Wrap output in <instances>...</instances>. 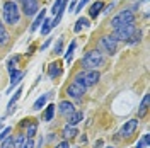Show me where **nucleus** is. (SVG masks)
<instances>
[{"instance_id":"1","label":"nucleus","mask_w":150,"mask_h":148,"mask_svg":"<svg viewBox=\"0 0 150 148\" xmlns=\"http://www.w3.org/2000/svg\"><path fill=\"white\" fill-rule=\"evenodd\" d=\"M2 16H4V20L9 24V26H16L19 22V17H21V12H19V5L16 2H5L4 7H2Z\"/></svg>"},{"instance_id":"2","label":"nucleus","mask_w":150,"mask_h":148,"mask_svg":"<svg viewBox=\"0 0 150 148\" xmlns=\"http://www.w3.org/2000/svg\"><path fill=\"white\" fill-rule=\"evenodd\" d=\"M103 63H104V56L99 49L89 51V53L84 56V60H82V66H84L85 70H97Z\"/></svg>"},{"instance_id":"3","label":"nucleus","mask_w":150,"mask_h":148,"mask_svg":"<svg viewBox=\"0 0 150 148\" xmlns=\"http://www.w3.org/2000/svg\"><path fill=\"white\" fill-rule=\"evenodd\" d=\"M137 31V27H135V22H130V24H123V26H120V27L114 29V32H112V37L116 39V41H128V37L133 34Z\"/></svg>"},{"instance_id":"4","label":"nucleus","mask_w":150,"mask_h":148,"mask_svg":"<svg viewBox=\"0 0 150 148\" xmlns=\"http://www.w3.org/2000/svg\"><path fill=\"white\" fill-rule=\"evenodd\" d=\"M130 22H135V14L131 10H123L116 17L111 19V27L116 29L120 26H123V24H130Z\"/></svg>"},{"instance_id":"5","label":"nucleus","mask_w":150,"mask_h":148,"mask_svg":"<svg viewBox=\"0 0 150 148\" xmlns=\"http://www.w3.org/2000/svg\"><path fill=\"white\" fill-rule=\"evenodd\" d=\"M101 48L108 55L112 56V55H116V51H118V41L112 36H104V37H101Z\"/></svg>"},{"instance_id":"6","label":"nucleus","mask_w":150,"mask_h":148,"mask_svg":"<svg viewBox=\"0 0 150 148\" xmlns=\"http://www.w3.org/2000/svg\"><path fill=\"white\" fill-rule=\"evenodd\" d=\"M137 128H138V119L126 121L121 126V130H120V136H121V138H130L131 135H135Z\"/></svg>"},{"instance_id":"7","label":"nucleus","mask_w":150,"mask_h":148,"mask_svg":"<svg viewBox=\"0 0 150 148\" xmlns=\"http://www.w3.org/2000/svg\"><path fill=\"white\" fill-rule=\"evenodd\" d=\"M38 7H39L38 0H22V12H24L28 17H31V16L36 14Z\"/></svg>"},{"instance_id":"8","label":"nucleus","mask_w":150,"mask_h":148,"mask_svg":"<svg viewBox=\"0 0 150 148\" xmlns=\"http://www.w3.org/2000/svg\"><path fill=\"white\" fill-rule=\"evenodd\" d=\"M99 78H101L99 70H87L84 73V80H85V85L87 87H94L96 83L99 82Z\"/></svg>"},{"instance_id":"9","label":"nucleus","mask_w":150,"mask_h":148,"mask_svg":"<svg viewBox=\"0 0 150 148\" xmlns=\"http://www.w3.org/2000/svg\"><path fill=\"white\" fill-rule=\"evenodd\" d=\"M84 94H85L84 90H82L80 87H77V85H75L74 82H72L70 85H68V87H67V95H68L70 99H75V101H80Z\"/></svg>"},{"instance_id":"10","label":"nucleus","mask_w":150,"mask_h":148,"mask_svg":"<svg viewBox=\"0 0 150 148\" xmlns=\"http://www.w3.org/2000/svg\"><path fill=\"white\" fill-rule=\"evenodd\" d=\"M74 104L70 101H62L60 104H58V112L62 114V116H65V118H68L72 112H74Z\"/></svg>"},{"instance_id":"11","label":"nucleus","mask_w":150,"mask_h":148,"mask_svg":"<svg viewBox=\"0 0 150 148\" xmlns=\"http://www.w3.org/2000/svg\"><path fill=\"white\" fill-rule=\"evenodd\" d=\"M22 77H24V72H21V70H10V87H9V92L17 85V83H21V80H22Z\"/></svg>"},{"instance_id":"12","label":"nucleus","mask_w":150,"mask_h":148,"mask_svg":"<svg viewBox=\"0 0 150 148\" xmlns=\"http://www.w3.org/2000/svg\"><path fill=\"white\" fill-rule=\"evenodd\" d=\"M67 2L68 0H56L55 4H53V9H51V14L55 16V17H62V14H63V10H65L67 7Z\"/></svg>"},{"instance_id":"13","label":"nucleus","mask_w":150,"mask_h":148,"mask_svg":"<svg viewBox=\"0 0 150 148\" xmlns=\"http://www.w3.org/2000/svg\"><path fill=\"white\" fill-rule=\"evenodd\" d=\"M103 9H104V2H101V0L94 2L92 5H91V9H89V16H91V19H96L101 12H103Z\"/></svg>"},{"instance_id":"14","label":"nucleus","mask_w":150,"mask_h":148,"mask_svg":"<svg viewBox=\"0 0 150 148\" xmlns=\"http://www.w3.org/2000/svg\"><path fill=\"white\" fill-rule=\"evenodd\" d=\"M80 121H84V112L74 111L70 116H68V126H75V124H79Z\"/></svg>"},{"instance_id":"15","label":"nucleus","mask_w":150,"mask_h":148,"mask_svg":"<svg viewBox=\"0 0 150 148\" xmlns=\"http://www.w3.org/2000/svg\"><path fill=\"white\" fill-rule=\"evenodd\" d=\"M147 111H149V95H143V99H142V104L140 107H138V118H145L147 116Z\"/></svg>"},{"instance_id":"16","label":"nucleus","mask_w":150,"mask_h":148,"mask_svg":"<svg viewBox=\"0 0 150 148\" xmlns=\"http://www.w3.org/2000/svg\"><path fill=\"white\" fill-rule=\"evenodd\" d=\"M75 135H79V131H77V128H75V126H68V124H67L65 128H63V131H62V136H63L65 140L74 138Z\"/></svg>"},{"instance_id":"17","label":"nucleus","mask_w":150,"mask_h":148,"mask_svg":"<svg viewBox=\"0 0 150 148\" xmlns=\"http://www.w3.org/2000/svg\"><path fill=\"white\" fill-rule=\"evenodd\" d=\"M45 17H46V10L43 9V12H39V16L34 19V22H33V26H31V32H34V31H38V29H39V26L43 24Z\"/></svg>"},{"instance_id":"18","label":"nucleus","mask_w":150,"mask_h":148,"mask_svg":"<svg viewBox=\"0 0 150 148\" xmlns=\"http://www.w3.org/2000/svg\"><path fill=\"white\" fill-rule=\"evenodd\" d=\"M87 26H91V20L87 17H79L77 19V22H75V27H74V31L75 32H80L84 27H87Z\"/></svg>"},{"instance_id":"19","label":"nucleus","mask_w":150,"mask_h":148,"mask_svg":"<svg viewBox=\"0 0 150 148\" xmlns=\"http://www.w3.org/2000/svg\"><path fill=\"white\" fill-rule=\"evenodd\" d=\"M7 43H9V32H7L5 26L0 22V46H5Z\"/></svg>"},{"instance_id":"20","label":"nucleus","mask_w":150,"mask_h":148,"mask_svg":"<svg viewBox=\"0 0 150 148\" xmlns=\"http://www.w3.org/2000/svg\"><path fill=\"white\" fill-rule=\"evenodd\" d=\"M74 83L77 85V87H80L82 90L85 92V89H87V85H85V80H84V72H80V73H77L75 75V78H74Z\"/></svg>"},{"instance_id":"21","label":"nucleus","mask_w":150,"mask_h":148,"mask_svg":"<svg viewBox=\"0 0 150 148\" xmlns=\"http://www.w3.org/2000/svg\"><path fill=\"white\" fill-rule=\"evenodd\" d=\"M48 75L51 78H55L58 75H62V68H60V63H51L50 65V70H48Z\"/></svg>"},{"instance_id":"22","label":"nucleus","mask_w":150,"mask_h":148,"mask_svg":"<svg viewBox=\"0 0 150 148\" xmlns=\"http://www.w3.org/2000/svg\"><path fill=\"white\" fill-rule=\"evenodd\" d=\"M21 94H22V89H17V92H16V95H14V97H12V99L9 101V104H7V111H9V114H10L12 111H14V104H16V102L19 101Z\"/></svg>"},{"instance_id":"23","label":"nucleus","mask_w":150,"mask_h":148,"mask_svg":"<svg viewBox=\"0 0 150 148\" xmlns=\"http://www.w3.org/2000/svg\"><path fill=\"white\" fill-rule=\"evenodd\" d=\"M46 101H48V95H46V94H45V95H41V97H39V99H38L34 104H33V109H34V111H39V109H43V106L46 104Z\"/></svg>"},{"instance_id":"24","label":"nucleus","mask_w":150,"mask_h":148,"mask_svg":"<svg viewBox=\"0 0 150 148\" xmlns=\"http://www.w3.org/2000/svg\"><path fill=\"white\" fill-rule=\"evenodd\" d=\"M140 37H142V31L137 29V31L128 37V41H126V43H128V44H137V43H140Z\"/></svg>"},{"instance_id":"25","label":"nucleus","mask_w":150,"mask_h":148,"mask_svg":"<svg viewBox=\"0 0 150 148\" xmlns=\"http://www.w3.org/2000/svg\"><path fill=\"white\" fill-rule=\"evenodd\" d=\"M75 46H77V43H75V41H72V43H70V46H68V49H67V53H65V60L68 61V63H70V61H72V58H74Z\"/></svg>"},{"instance_id":"26","label":"nucleus","mask_w":150,"mask_h":148,"mask_svg":"<svg viewBox=\"0 0 150 148\" xmlns=\"http://www.w3.org/2000/svg\"><path fill=\"white\" fill-rule=\"evenodd\" d=\"M36 131H38V123H31V124L28 126V133H26V138H34Z\"/></svg>"},{"instance_id":"27","label":"nucleus","mask_w":150,"mask_h":148,"mask_svg":"<svg viewBox=\"0 0 150 148\" xmlns=\"http://www.w3.org/2000/svg\"><path fill=\"white\" fill-rule=\"evenodd\" d=\"M149 141H150V136L149 135H143L140 138V141L137 143V147L135 148H149Z\"/></svg>"},{"instance_id":"28","label":"nucleus","mask_w":150,"mask_h":148,"mask_svg":"<svg viewBox=\"0 0 150 148\" xmlns=\"http://www.w3.org/2000/svg\"><path fill=\"white\" fill-rule=\"evenodd\" d=\"M53 114H55V106L50 104L46 107V111H45V121H51L53 119Z\"/></svg>"},{"instance_id":"29","label":"nucleus","mask_w":150,"mask_h":148,"mask_svg":"<svg viewBox=\"0 0 150 148\" xmlns=\"http://www.w3.org/2000/svg\"><path fill=\"white\" fill-rule=\"evenodd\" d=\"M51 29H53V27H51V20H50V19H45V20H43V27H41V34H45V36H46Z\"/></svg>"},{"instance_id":"30","label":"nucleus","mask_w":150,"mask_h":148,"mask_svg":"<svg viewBox=\"0 0 150 148\" xmlns=\"http://www.w3.org/2000/svg\"><path fill=\"white\" fill-rule=\"evenodd\" d=\"M10 131H12V128H10V126H7L5 130L0 133V143H2V141H5V140L9 138V136H10Z\"/></svg>"},{"instance_id":"31","label":"nucleus","mask_w":150,"mask_h":148,"mask_svg":"<svg viewBox=\"0 0 150 148\" xmlns=\"http://www.w3.org/2000/svg\"><path fill=\"white\" fill-rule=\"evenodd\" d=\"M63 51V37H60L58 41H56V44H55V53L56 55H60Z\"/></svg>"},{"instance_id":"32","label":"nucleus","mask_w":150,"mask_h":148,"mask_svg":"<svg viewBox=\"0 0 150 148\" xmlns=\"http://www.w3.org/2000/svg\"><path fill=\"white\" fill-rule=\"evenodd\" d=\"M2 148H16V145H14V138H7L5 141H2Z\"/></svg>"},{"instance_id":"33","label":"nucleus","mask_w":150,"mask_h":148,"mask_svg":"<svg viewBox=\"0 0 150 148\" xmlns=\"http://www.w3.org/2000/svg\"><path fill=\"white\" fill-rule=\"evenodd\" d=\"M24 141H26V136H24V135H19L17 140H14V145H16V148H21Z\"/></svg>"},{"instance_id":"34","label":"nucleus","mask_w":150,"mask_h":148,"mask_svg":"<svg viewBox=\"0 0 150 148\" xmlns=\"http://www.w3.org/2000/svg\"><path fill=\"white\" fill-rule=\"evenodd\" d=\"M21 148H34V141H33V138H26V141L22 143V147Z\"/></svg>"},{"instance_id":"35","label":"nucleus","mask_w":150,"mask_h":148,"mask_svg":"<svg viewBox=\"0 0 150 148\" xmlns=\"http://www.w3.org/2000/svg\"><path fill=\"white\" fill-rule=\"evenodd\" d=\"M85 4H89V0H80V2L77 4V10H75V12H80V10L84 9V5H85Z\"/></svg>"},{"instance_id":"36","label":"nucleus","mask_w":150,"mask_h":148,"mask_svg":"<svg viewBox=\"0 0 150 148\" xmlns=\"http://www.w3.org/2000/svg\"><path fill=\"white\" fill-rule=\"evenodd\" d=\"M16 63H17V58H10L9 60V63H7V65H9V72L14 70V65H16Z\"/></svg>"},{"instance_id":"37","label":"nucleus","mask_w":150,"mask_h":148,"mask_svg":"<svg viewBox=\"0 0 150 148\" xmlns=\"http://www.w3.org/2000/svg\"><path fill=\"white\" fill-rule=\"evenodd\" d=\"M68 147H70V145H68V141L65 140V141H60V143H58L55 148H68Z\"/></svg>"},{"instance_id":"38","label":"nucleus","mask_w":150,"mask_h":148,"mask_svg":"<svg viewBox=\"0 0 150 148\" xmlns=\"http://www.w3.org/2000/svg\"><path fill=\"white\" fill-rule=\"evenodd\" d=\"M99 147H103V141L99 140V141H96V148H99Z\"/></svg>"},{"instance_id":"39","label":"nucleus","mask_w":150,"mask_h":148,"mask_svg":"<svg viewBox=\"0 0 150 148\" xmlns=\"http://www.w3.org/2000/svg\"><path fill=\"white\" fill-rule=\"evenodd\" d=\"M4 121H5V118H0V128H2V124H4Z\"/></svg>"},{"instance_id":"40","label":"nucleus","mask_w":150,"mask_h":148,"mask_svg":"<svg viewBox=\"0 0 150 148\" xmlns=\"http://www.w3.org/2000/svg\"><path fill=\"white\" fill-rule=\"evenodd\" d=\"M106 148H112V147H106Z\"/></svg>"}]
</instances>
